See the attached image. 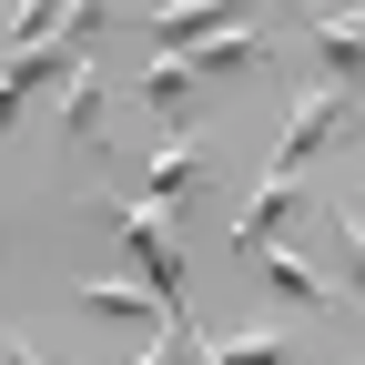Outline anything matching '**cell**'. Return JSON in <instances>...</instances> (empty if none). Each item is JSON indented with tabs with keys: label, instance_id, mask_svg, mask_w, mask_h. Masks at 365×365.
I'll list each match as a JSON object with an SVG mask.
<instances>
[{
	"label": "cell",
	"instance_id": "9c48e42d",
	"mask_svg": "<svg viewBox=\"0 0 365 365\" xmlns=\"http://www.w3.org/2000/svg\"><path fill=\"white\" fill-rule=\"evenodd\" d=\"M284 213H294V182H264V193H254V213L234 223V254H254V244H274V234H284Z\"/></svg>",
	"mask_w": 365,
	"mask_h": 365
},
{
	"label": "cell",
	"instance_id": "277c9868",
	"mask_svg": "<svg viewBox=\"0 0 365 365\" xmlns=\"http://www.w3.org/2000/svg\"><path fill=\"white\" fill-rule=\"evenodd\" d=\"M254 0H163L153 11V51H193L203 31H223V21H244Z\"/></svg>",
	"mask_w": 365,
	"mask_h": 365
},
{
	"label": "cell",
	"instance_id": "3957f363",
	"mask_svg": "<svg viewBox=\"0 0 365 365\" xmlns=\"http://www.w3.org/2000/svg\"><path fill=\"white\" fill-rule=\"evenodd\" d=\"M61 143H71V153L102 143V51H81V61L61 71Z\"/></svg>",
	"mask_w": 365,
	"mask_h": 365
},
{
	"label": "cell",
	"instance_id": "ba28073f",
	"mask_svg": "<svg viewBox=\"0 0 365 365\" xmlns=\"http://www.w3.org/2000/svg\"><path fill=\"white\" fill-rule=\"evenodd\" d=\"M254 51H264V41H254V31H234V21H223V31H203V41H193V51H182V71H193V81H203V71H244Z\"/></svg>",
	"mask_w": 365,
	"mask_h": 365
},
{
	"label": "cell",
	"instance_id": "52a82bcc",
	"mask_svg": "<svg viewBox=\"0 0 365 365\" xmlns=\"http://www.w3.org/2000/svg\"><path fill=\"white\" fill-rule=\"evenodd\" d=\"M193 193H203V143L163 132V153H153V203H193Z\"/></svg>",
	"mask_w": 365,
	"mask_h": 365
},
{
	"label": "cell",
	"instance_id": "6da1fadb",
	"mask_svg": "<svg viewBox=\"0 0 365 365\" xmlns=\"http://www.w3.org/2000/svg\"><path fill=\"white\" fill-rule=\"evenodd\" d=\"M345 122H355V91H345V81H314V91H294V112H284V143H274L264 182H294V163H304V153H325Z\"/></svg>",
	"mask_w": 365,
	"mask_h": 365
},
{
	"label": "cell",
	"instance_id": "30bf717a",
	"mask_svg": "<svg viewBox=\"0 0 365 365\" xmlns=\"http://www.w3.org/2000/svg\"><path fill=\"white\" fill-rule=\"evenodd\" d=\"M143 102H153V112H182V102H193V71H182V51H153V81H143Z\"/></svg>",
	"mask_w": 365,
	"mask_h": 365
},
{
	"label": "cell",
	"instance_id": "8992f818",
	"mask_svg": "<svg viewBox=\"0 0 365 365\" xmlns=\"http://www.w3.org/2000/svg\"><path fill=\"white\" fill-rule=\"evenodd\" d=\"M244 264L264 274V284H274V294H294V304H325V294H335V284H325V274H314L304 254H284V244H254Z\"/></svg>",
	"mask_w": 365,
	"mask_h": 365
},
{
	"label": "cell",
	"instance_id": "5bb4252c",
	"mask_svg": "<svg viewBox=\"0 0 365 365\" xmlns=\"http://www.w3.org/2000/svg\"><path fill=\"white\" fill-rule=\"evenodd\" d=\"M11 365H41V355H31V335H11Z\"/></svg>",
	"mask_w": 365,
	"mask_h": 365
},
{
	"label": "cell",
	"instance_id": "7c38bea8",
	"mask_svg": "<svg viewBox=\"0 0 365 365\" xmlns=\"http://www.w3.org/2000/svg\"><path fill=\"white\" fill-rule=\"evenodd\" d=\"M335 264H345V284L365 294V223L355 213H335Z\"/></svg>",
	"mask_w": 365,
	"mask_h": 365
},
{
	"label": "cell",
	"instance_id": "4fadbf2b",
	"mask_svg": "<svg viewBox=\"0 0 365 365\" xmlns=\"http://www.w3.org/2000/svg\"><path fill=\"white\" fill-rule=\"evenodd\" d=\"M91 21H102V0H61V41H81Z\"/></svg>",
	"mask_w": 365,
	"mask_h": 365
},
{
	"label": "cell",
	"instance_id": "7a4b0ae2",
	"mask_svg": "<svg viewBox=\"0 0 365 365\" xmlns=\"http://www.w3.org/2000/svg\"><path fill=\"white\" fill-rule=\"evenodd\" d=\"M102 213L122 223L132 264H143V294H153L163 314H193V304H182V254H173V234H163V203H102Z\"/></svg>",
	"mask_w": 365,
	"mask_h": 365
},
{
	"label": "cell",
	"instance_id": "5b68a950",
	"mask_svg": "<svg viewBox=\"0 0 365 365\" xmlns=\"http://www.w3.org/2000/svg\"><path fill=\"white\" fill-rule=\"evenodd\" d=\"M304 41H314V51H325V71H335L345 91L365 81V11H325V21H314Z\"/></svg>",
	"mask_w": 365,
	"mask_h": 365
},
{
	"label": "cell",
	"instance_id": "8fae6325",
	"mask_svg": "<svg viewBox=\"0 0 365 365\" xmlns=\"http://www.w3.org/2000/svg\"><path fill=\"white\" fill-rule=\"evenodd\" d=\"M213 355L223 365H284V335H274V325H244V335H213Z\"/></svg>",
	"mask_w": 365,
	"mask_h": 365
}]
</instances>
